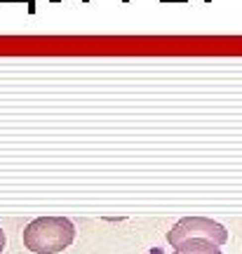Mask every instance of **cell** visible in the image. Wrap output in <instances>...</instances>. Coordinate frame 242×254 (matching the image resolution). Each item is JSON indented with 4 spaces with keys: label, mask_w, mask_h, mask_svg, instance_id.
I'll return each instance as SVG.
<instances>
[{
    "label": "cell",
    "mask_w": 242,
    "mask_h": 254,
    "mask_svg": "<svg viewBox=\"0 0 242 254\" xmlns=\"http://www.w3.org/2000/svg\"><path fill=\"white\" fill-rule=\"evenodd\" d=\"M162 2H188V0H162Z\"/></svg>",
    "instance_id": "5"
},
{
    "label": "cell",
    "mask_w": 242,
    "mask_h": 254,
    "mask_svg": "<svg viewBox=\"0 0 242 254\" xmlns=\"http://www.w3.org/2000/svg\"><path fill=\"white\" fill-rule=\"evenodd\" d=\"M5 245H7V238H5V231L0 228V252L5 250Z\"/></svg>",
    "instance_id": "4"
},
{
    "label": "cell",
    "mask_w": 242,
    "mask_h": 254,
    "mask_svg": "<svg viewBox=\"0 0 242 254\" xmlns=\"http://www.w3.org/2000/svg\"><path fill=\"white\" fill-rule=\"evenodd\" d=\"M190 238H205V240H212L214 245L221 247L228 243V231L224 224H219L209 217H183L167 233V243L177 247Z\"/></svg>",
    "instance_id": "2"
},
{
    "label": "cell",
    "mask_w": 242,
    "mask_h": 254,
    "mask_svg": "<svg viewBox=\"0 0 242 254\" xmlns=\"http://www.w3.org/2000/svg\"><path fill=\"white\" fill-rule=\"evenodd\" d=\"M24 247L36 254H59L75 240V226L66 217H38L24 228Z\"/></svg>",
    "instance_id": "1"
},
{
    "label": "cell",
    "mask_w": 242,
    "mask_h": 254,
    "mask_svg": "<svg viewBox=\"0 0 242 254\" xmlns=\"http://www.w3.org/2000/svg\"><path fill=\"white\" fill-rule=\"evenodd\" d=\"M174 254H224V252H221L219 245H214L212 240L190 238V240H183L181 245L174 247Z\"/></svg>",
    "instance_id": "3"
}]
</instances>
